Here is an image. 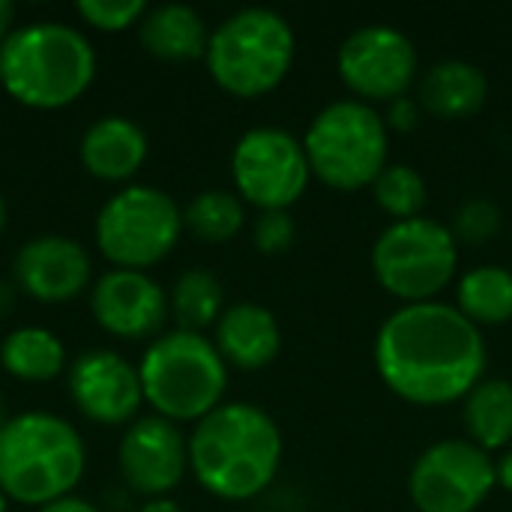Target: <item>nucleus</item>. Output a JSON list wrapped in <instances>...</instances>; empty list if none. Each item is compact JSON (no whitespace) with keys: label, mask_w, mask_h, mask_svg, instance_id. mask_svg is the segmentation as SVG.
<instances>
[{"label":"nucleus","mask_w":512,"mask_h":512,"mask_svg":"<svg viewBox=\"0 0 512 512\" xmlns=\"http://www.w3.org/2000/svg\"><path fill=\"white\" fill-rule=\"evenodd\" d=\"M375 366L384 384L414 405L465 399L486 372V339L453 303L399 306L375 336Z\"/></svg>","instance_id":"f257e3e1"},{"label":"nucleus","mask_w":512,"mask_h":512,"mask_svg":"<svg viewBox=\"0 0 512 512\" xmlns=\"http://www.w3.org/2000/svg\"><path fill=\"white\" fill-rule=\"evenodd\" d=\"M279 423L252 402H222L198 420L189 438V468L216 498L249 501L261 495L282 465Z\"/></svg>","instance_id":"f03ea898"},{"label":"nucleus","mask_w":512,"mask_h":512,"mask_svg":"<svg viewBox=\"0 0 512 512\" xmlns=\"http://www.w3.org/2000/svg\"><path fill=\"white\" fill-rule=\"evenodd\" d=\"M96 75L90 39L63 21H27L0 42V84L30 108L75 102Z\"/></svg>","instance_id":"7ed1b4c3"},{"label":"nucleus","mask_w":512,"mask_h":512,"mask_svg":"<svg viewBox=\"0 0 512 512\" xmlns=\"http://www.w3.org/2000/svg\"><path fill=\"white\" fill-rule=\"evenodd\" d=\"M87 453L75 426L48 411H24L0 426V492L48 507L84 477Z\"/></svg>","instance_id":"20e7f679"},{"label":"nucleus","mask_w":512,"mask_h":512,"mask_svg":"<svg viewBox=\"0 0 512 512\" xmlns=\"http://www.w3.org/2000/svg\"><path fill=\"white\" fill-rule=\"evenodd\" d=\"M138 375L144 399L168 420L207 417L228 387V363L213 339L180 327L147 345Z\"/></svg>","instance_id":"39448f33"},{"label":"nucleus","mask_w":512,"mask_h":512,"mask_svg":"<svg viewBox=\"0 0 512 512\" xmlns=\"http://www.w3.org/2000/svg\"><path fill=\"white\" fill-rule=\"evenodd\" d=\"M297 36L288 18L270 6H243L228 15L207 42V69L234 96H261L291 69Z\"/></svg>","instance_id":"423d86ee"},{"label":"nucleus","mask_w":512,"mask_h":512,"mask_svg":"<svg viewBox=\"0 0 512 512\" xmlns=\"http://www.w3.org/2000/svg\"><path fill=\"white\" fill-rule=\"evenodd\" d=\"M312 174L336 189H363L387 168L390 126L375 105L357 96L327 102L303 135Z\"/></svg>","instance_id":"0eeeda50"},{"label":"nucleus","mask_w":512,"mask_h":512,"mask_svg":"<svg viewBox=\"0 0 512 512\" xmlns=\"http://www.w3.org/2000/svg\"><path fill=\"white\" fill-rule=\"evenodd\" d=\"M456 264L459 243L450 225L423 213L393 219L372 246L375 279L405 303L435 300V294L456 276Z\"/></svg>","instance_id":"6e6552de"},{"label":"nucleus","mask_w":512,"mask_h":512,"mask_svg":"<svg viewBox=\"0 0 512 512\" xmlns=\"http://www.w3.org/2000/svg\"><path fill=\"white\" fill-rule=\"evenodd\" d=\"M183 210L156 186H126L111 195L96 216V243L102 255L126 270H144L162 261L180 240Z\"/></svg>","instance_id":"1a4fd4ad"},{"label":"nucleus","mask_w":512,"mask_h":512,"mask_svg":"<svg viewBox=\"0 0 512 512\" xmlns=\"http://www.w3.org/2000/svg\"><path fill=\"white\" fill-rule=\"evenodd\" d=\"M231 174L246 201L261 210H288L306 189L312 168L303 138L282 126H252L231 153Z\"/></svg>","instance_id":"9d476101"},{"label":"nucleus","mask_w":512,"mask_h":512,"mask_svg":"<svg viewBox=\"0 0 512 512\" xmlns=\"http://www.w3.org/2000/svg\"><path fill=\"white\" fill-rule=\"evenodd\" d=\"M495 486V462L471 438L435 441L408 474V495L420 512H474Z\"/></svg>","instance_id":"9b49d317"},{"label":"nucleus","mask_w":512,"mask_h":512,"mask_svg":"<svg viewBox=\"0 0 512 512\" xmlns=\"http://www.w3.org/2000/svg\"><path fill=\"white\" fill-rule=\"evenodd\" d=\"M336 66L342 81L357 99H399L417 81V45L414 39L384 21L354 27L339 45Z\"/></svg>","instance_id":"f8f14e48"},{"label":"nucleus","mask_w":512,"mask_h":512,"mask_svg":"<svg viewBox=\"0 0 512 512\" xmlns=\"http://www.w3.org/2000/svg\"><path fill=\"white\" fill-rule=\"evenodd\" d=\"M69 396L87 420L102 426L132 420L144 402L138 366L111 348H90L72 360Z\"/></svg>","instance_id":"ddd939ff"},{"label":"nucleus","mask_w":512,"mask_h":512,"mask_svg":"<svg viewBox=\"0 0 512 512\" xmlns=\"http://www.w3.org/2000/svg\"><path fill=\"white\" fill-rule=\"evenodd\" d=\"M189 468V441L174 420L150 414L138 417L120 441V471L123 480L150 498H162Z\"/></svg>","instance_id":"4468645a"},{"label":"nucleus","mask_w":512,"mask_h":512,"mask_svg":"<svg viewBox=\"0 0 512 512\" xmlns=\"http://www.w3.org/2000/svg\"><path fill=\"white\" fill-rule=\"evenodd\" d=\"M93 318L102 330L120 339H150L159 336L168 318V297L156 279L144 270L114 267L102 273L90 297Z\"/></svg>","instance_id":"2eb2a0df"},{"label":"nucleus","mask_w":512,"mask_h":512,"mask_svg":"<svg viewBox=\"0 0 512 512\" xmlns=\"http://www.w3.org/2000/svg\"><path fill=\"white\" fill-rule=\"evenodd\" d=\"M15 285L42 300L63 303L78 297L90 282V255L87 249L63 234H42L27 240L12 261Z\"/></svg>","instance_id":"dca6fc26"},{"label":"nucleus","mask_w":512,"mask_h":512,"mask_svg":"<svg viewBox=\"0 0 512 512\" xmlns=\"http://www.w3.org/2000/svg\"><path fill=\"white\" fill-rule=\"evenodd\" d=\"M213 345L240 369H264L282 348V330L276 315L261 303H234L216 321Z\"/></svg>","instance_id":"f3484780"},{"label":"nucleus","mask_w":512,"mask_h":512,"mask_svg":"<svg viewBox=\"0 0 512 512\" xmlns=\"http://www.w3.org/2000/svg\"><path fill=\"white\" fill-rule=\"evenodd\" d=\"M147 159V132L120 114L99 117L81 138V162L99 180H126Z\"/></svg>","instance_id":"a211bd4d"},{"label":"nucleus","mask_w":512,"mask_h":512,"mask_svg":"<svg viewBox=\"0 0 512 512\" xmlns=\"http://www.w3.org/2000/svg\"><path fill=\"white\" fill-rule=\"evenodd\" d=\"M141 45L162 60H195L207 54L210 30L201 12L189 3H159L138 24Z\"/></svg>","instance_id":"6ab92c4d"},{"label":"nucleus","mask_w":512,"mask_h":512,"mask_svg":"<svg viewBox=\"0 0 512 512\" xmlns=\"http://www.w3.org/2000/svg\"><path fill=\"white\" fill-rule=\"evenodd\" d=\"M420 105L438 117L459 120L483 108L489 96V78L486 72L462 57H450L435 63L420 78Z\"/></svg>","instance_id":"aec40b11"},{"label":"nucleus","mask_w":512,"mask_h":512,"mask_svg":"<svg viewBox=\"0 0 512 512\" xmlns=\"http://www.w3.org/2000/svg\"><path fill=\"white\" fill-rule=\"evenodd\" d=\"M465 429L477 447L504 450L512 444V384L507 378H483L462 408Z\"/></svg>","instance_id":"412c9836"},{"label":"nucleus","mask_w":512,"mask_h":512,"mask_svg":"<svg viewBox=\"0 0 512 512\" xmlns=\"http://www.w3.org/2000/svg\"><path fill=\"white\" fill-rule=\"evenodd\" d=\"M0 363L18 381H51L66 366V348L45 327H18L0 342Z\"/></svg>","instance_id":"4be33fe9"},{"label":"nucleus","mask_w":512,"mask_h":512,"mask_svg":"<svg viewBox=\"0 0 512 512\" xmlns=\"http://www.w3.org/2000/svg\"><path fill=\"white\" fill-rule=\"evenodd\" d=\"M459 309L480 324H504L512 318V270L501 264L471 267L456 288Z\"/></svg>","instance_id":"5701e85b"},{"label":"nucleus","mask_w":512,"mask_h":512,"mask_svg":"<svg viewBox=\"0 0 512 512\" xmlns=\"http://www.w3.org/2000/svg\"><path fill=\"white\" fill-rule=\"evenodd\" d=\"M180 330H192L201 333L204 327L216 324L225 312V288L222 282L201 267L183 270L171 288V300H168Z\"/></svg>","instance_id":"b1692460"},{"label":"nucleus","mask_w":512,"mask_h":512,"mask_svg":"<svg viewBox=\"0 0 512 512\" xmlns=\"http://www.w3.org/2000/svg\"><path fill=\"white\" fill-rule=\"evenodd\" d=\"M243 222H246L243 201L225 189H204L183 210V225L198 240H207V243L231 240L243 228Z\"/></svg>","instance_id":"393cba45"},{"label":"nucleus","mask_w":512,"mask_h":512,"mask_svg":"<svg viewBox=\"0 0 512 512\" xmlns=\"http://www.w3.org/2000/svg\"><path fill=\"white\" fill-rule=\"evenodd\" d=\"M372 192H375V201L393 219L420 216V210L426 204V180L408 162H387V168L375 177Z\"/></svg>","instance_id":"a878e982"},{"label":"nucleus","mask_w":512,"mask_h":512,"mask_svg":"<svg viewBox=\"0 0 512 512\" xmlns=\"http://www.w3.org/2000/svg\"><path fill=\"white\" fill-rule=\"evenodd\" d=\"M501 225H504V213L492 198H465L453 213L450 231H453L456 243L477 246V243L492 240L501 231Z\"/></svg>","instance_id":"bb28decb"},{"label":"nucleus","mask_w":512,"mask_h":512,"mask_svg":"<svg viewBox=\"0 0 512 512\" xmlns=\"http://www.w3.org/2000/svg\"><path fill=\"white\" fill-rule=\"evenodd\" d=\"M75 9L87 24L99 30H123L135 24L138 18H144L147 3L144 0H81Z\"/></svg>","instance_id":"cd10ccee"},{"label":"nucleus","mask_w":512,"mask_h":512,"mask_svg":"<svg viewBox=\"0 0 512 512\" xmlns=\"http://www.w3.org/2000/svg\"><path fill=\"white\" fill-rule=\"evenodd\" d=\"M252 240L261 252L279 255L294 246L297 240V222L288 210H261L252 225Z\"/></svg>","instance_id":"c85d7f7f"},{"label":"nucleus","mask_w":512,"mask_h":512,"mask_svg":"<svg viewBox=\"0 0 512 512\" xmlns=\"http://www.w3.org/2000/svg\"><path fill=\"white\" fill-rule=\"evenodd\" d=\"M417 123H420V108H417V102L411 96H399V99L390 102L387 126H393V129H414Z\"/></svg>","instance_id":"c756f323"},{"label":"nucleus","mask_w":512,"mask_h":512,"mask_svg":"<svg viewBox=\"0 0 512 512\" xmlns=\"http://www.w3.org/2000/svg\"><path fill=\"white\" fill-rule=\"evenodd\" d=\"M39 512H99L93 504H87L84 498H60V501H54V504H48V507H39Z\"/></svg>","instance_id":"7c9ffc66"},{"label":"nucleus","mask_w":512,"mask_h":512,"mask_svg":"<svg viewBox=\"0 0 512 512\" xmlns=\"http://www.w3.org/2000/svg\"><path fill=\"white\" fill-rule=\"evenodd\" d=\"M495 480L501 489L512 492V450H504V456L495 462Z\"/></svg>","instance_id":"2f4dec72"},{"label":"nucleus","mask_w":512,"mask_h":512,"mask_svg":"<svg viewBox=\"0 0 512 512\" xmlns=\"http://www.w3.org/2000/svg\"><path fill=\"white\" fill-rule=\"evenodd\" d=\"M12 21H15V3L12 0H0V42L15 30Z\"/></svg>","instance_id":"473e14b6"},{"label":"nucleus","mask_w":512,"mask_h":512,"mask_svg":"<svg viewBox=\"0 0 512 512\" xmlns=\"http://www.w3.org/2000/svg\"><path fill=\"white\" fill-rule=\"evenodd\" d=\"M12 303H15V291H12L9 282L0 279V321L12 312Z\"/></svg>","instance_id":"72a5a7b5"},{"label":"nucleus","mask_w":512,"mask_h":512,"mask_svg":"<svg viewBox=\"0 0 512 512\" xmlns=\"http://www.w3.org/2000/svg\"><path fill=\"white\" fill-rule=\"evenodd\" d=\"M138 512H183V507L174 504V501H168V498H153V501H147Z\"/></svg>","instance_id":"f704fd0d"},{"label":"nucleus","mask_w":512,"mask_h":512,"mask_svg":"<svg viewBox=\"0 0 512 512\" xmlns=\"http://www.w3.org/2000/svg\"><path fill=\"white\" fill-rule=\"evenodd\" d=\"M3 225H6V201L0 195V231H3Z\"/></svg>","instance_id":"c9c22d12"},{"label":"nucleus","mask_w":512,"mask_h":512,"mask_svg":"<svg viewBox=\"0 0 512 512\" xmlns=\"http://www.w3.org/2000/svg\"><path fill=\"white\" fill-rule=\"evenodd\" d=\"M6 423V408H3V399H0V426Z\"/></svg>","instance_id":"e433bc0d"},{"label":"nucleus","mask_w":512,"mask_h":512,"mask_svg":"<svg viewBox=\"0 0 512 512\" xmlns=\"http://www.w3.org/2000/svg\"><path fill=\"white\" fill-rule=\"evenodd\" d=\"M0 512H6V495L0 492Z\"/></svg>","instance_id":"4c0bfd02"}]
</instances>
